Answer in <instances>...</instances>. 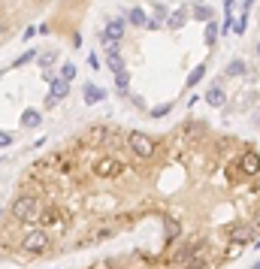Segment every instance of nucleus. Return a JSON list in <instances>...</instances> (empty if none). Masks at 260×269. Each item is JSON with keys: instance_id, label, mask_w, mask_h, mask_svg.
Returning <instances> with one entry per match:
<instances>
[{"instance_id": "f03ea898", "label": "nucleus", "mask_w": 260, "mask_h": 269, "mask_svg": "<svg viewBox=\"0 0 260 269\" xmlns=\"http://www.w3.org/2000/svg\"><path fill=\"white\" fill-rule=\"evenodd\" d=\"M52 248V236H49V230L43 224H33L27 233L21 236V251L27 257H40V254H49Z\"/></svg>"}, {"instance_id": "393cba45", "label": "nucleus", "mask_w": 260, "mask_h": 269, "mask_svg": "<svg viewBox=\"0 0 260 269\" xmlns=\"http://www.w3.org/2000/svg\"><path fill=\"white\" fill-rule=\"evenodd\" d=\"M52 61H55V55H52V52H46V55L40 58V64H43V67H52Z\"/></svg>"}, {"instance_id": "4be33fe9", "label": "nucleus", "mask_w": 260, "mask_h": 269, "mask_svg": "<svg viewBox=\"0 0 260 269\" xmlns=\"http://www.w3.org/2000/svg\"><path fill=\"white\" fill-rule=\"evenodd\" d=\"M194 18H200V21H212V9H209V6H197V9H194Z\"/></svg>"}, {"instance_id": "dca6fc26", "label": "nucleus", "mask_w": 260, "mask_h": 269, "mask_svg": "<svg viewBox=\"0 0 260 269\" xmlns=\"http://www.w3.org/2000/svg\"><path fill=\"white\" fill-rule=\"evenodd\" d=\"M215 40H218V24H215V21H206V46L212 49Z\"/></svg>"}, {"instance_id": "7ed1b4c3", "label": "nucleus", "mask_w": 260, "mask_h": 269, "mask_svg": "<svg viewBox=\"0 0 260 269\" xmlns=\"http://www.w3.org/2000/svg\"><path fill=\"white\" fill-rule=\"evenodd\" d=\"M127 173V164L115 155V151H106V155H97L94 158V164H91V176L94 179H118V176H124Z\"/></svg>"}, {"instance_id": "f3484780", "label": "nucleus", "mask_w": 260, "mask_h": 269, "mask_svg": "<svg viewBox=\"0 0 260 269\" xmlns=\"http://www.w3.org/2000/svg\"><path fill=\"white\" fill-rule=\"evenodd\" d=\"M58 76H61V79H67V82H73V79H76V64H70V61H67V64L61 67Z\"/></svg>"}, {"instance_id": "4468645a", "label": "nucleus", "mask_w": 260, "mask_h": 269, "mask_svg": "<svg viewBox=\"0 0 260 269\" xmlns=\"http://www.w3.org/2000/svg\"><path fill=\"white\" fill-rule=\"evenodd\" d=\"M167 12H170V9H167L164 3H158V6H155V15H152V18H148V24H145V27H148V30H158V27L164 24V18H167Z\"/></svg>"}, {"instance_id": "c85d7f7f", "label": "nucleus", "mask_w": 260, "mask_h": 269, "mask_svg": "<svg viewBox=\"0 0 260 269\" xmlns=\"http://www.w3.org/2000/svg\"><path fill=\"white\" fill-rule=\"evenodd\" d=\"M254 245H257V248H260V236H257V239H254Z\"/></svg>"}, {"instance_id": "0eeeda50", "label": "nucleus", "mask_w": 260, "mask_h": 269, "mask_svg": "<svg viewBox=\"0 0 260 269\" xmlns=\"http://www.w3.org/2000/svg\"><path fill=\"white\" fill-rule=\"evenodd\" d=\"M103 40H115V43H121L124 40V21L121 18H112V21H106V27H103Z\"/></svg>"}, {"instance_id": "cd10ccee", "label": "nucleus", "mask_w": 260, "mask_h": 269, "mask_svg": "<svg viewBox=\"0 0 260 269\" xmlns=\"http://www.w3.org/2000/svg\"><path fill=\"white\" fill-rule=\"evenodd\" d=\"M254 224H257V227H260V209H257V212H254Z\"/></svg>"}, {"instance_id": "ddd939ff", "label": "nucleus", "mask_w": 260, "mask_h": 269, "mask_svg": "<svg viewBox=\"0 0 260 269\" xmlns=\"http://www.w3.org/2000/svg\"><path fill=\"white\" fill-rule=\"evenodd\" d=\"M127 21H130L133 27H145V24H148V15H145V9H139V6H130V9H127Z\"/></svg>"}, {"instance_id": "aec40b11", "label": "nucleus", "mask_w": 260, "mask_h": 269, "mask_svg": "<svg viewBox=\"0 0 260 269\" xmlns=\"http://www.w3.org/2000/svg\"><path fill=\"white\" fill-rule=\"evenodd\" d=\"M30 61H36V49H30V52H24L21 58H15L12 67H24V64H30Z\"/></svg>"}, {"instance_id": "bb28decb", "label": "nucleus", "mask_w": 260, "mask_h": 269, "mask_svg": "<svg viewBox=\"0 0 260 269\" xmlns=\"http://www.w3.org/2000/svg\"><path fill=\"white\" fill-rule=\"evenodd\" d=\"M251 3H254V0H242V9H245V12H251Z\"/></svg>"}, {"instance_id": "6e6552de", "label": "nucleus", "mask_w": 260, "mask_h": 269, "mask_svg": "<svg viewBox=\"0 0 260 269\" xmlns=\"http://www.w3.org/2000/svg\"><path fill=\"white\" fill-rule=\"evenodd\" d=\"M206 103L215 106V109H221V106L227 103V94H224V88H221L218 82H212V85L206 88Z\"/></svg>"}, {"instance_id": "6ab92c4d", "label": "nucleus", "mask_w": 260, "mask_h": 269, "mask_svg": "<svg viewBox=\"0 0 260 269\" xmlns=\"http://www.w3.org/2000/svg\"><path fill=\"white\" fill-rule=\"evenodd\" d=\"M167 24L175 30V27H181L184 24V12H173V15H167Z\"/></svg>"}, {"instance_id": "423d86ee", "label": "nucleus", "mask_w": 260, "mask_h": 269, "mask_svg": "<svg viewBox=\"0 0 260 269\" xmlns=\"http://www.w3.org/2000/svg\"><path fill=\"white\" fill-rule=\"evenodd\" d=\"M239 167H242V173L251 179V176H260V155H257V148L254 145H242V151H239Z\"/></svg>"}, {"instance_id": "9b49d317", "label": "nucleus", "mask_w": 260, "mask_h": 269, "mask_svg": "<svg viewBox=\"0 0 260 269\" xmlns=\"http://www.w3.org/2000/svg\"><path fill=\"white\" fill-rule=\"evenodd\" d=\"M40 121H43V115L36 112V109H24V112H21V127H24V130L40 127Z\"/></svg>"}, {"instance_id": "412c9836", "label": "nucleus", "mask_w": 260, "mask_h": 269, "mask_svg": "<svg viewBox=\"0 0 260 269\" xmlns=\"http://www.w3.org/2000/svg\"><path fill=\"white\" fill-rule=\"evenodd\" d=\"M173 112V103H164V106H158V109H152L148 115H152V118H164V115H170Z\"/></svg>"}, {"instance_id": "2f4dec72", "label": "nucleus", "mask_w": 260, "mask_h": 269, "mask_svg": "<svg viewBox=\"0 0 260 269\" xmlns=\"http://www.w3.org/2000/svg\"><path fill=\"white\" fill-rule=\"evenodd\" d=\"M0 76H3V70H0Z\"/></svg>"}, {"instance_id": "7c9ffc66", "label": "nucleus", "mask_w": 260, "mask_h": 269, "mask_svg": "<svg viewBox=\"0 0 260 269\" xmlns=\"http://www.w3.org/2000/svg\"><path fill=\"white\" fill-rule=\"evenodd\" d=\"M257 55H260V40H257Z\"/></svg>"}, {"instance_id": "f257e3e1", "label": "nucleus", "mask_w": 260, "mask_h": 269, "mask_svg": "<svg viewBox=\"0 0 260 269\" xmlns=\"http://www.w3.org/2000/svg\"><path fill=\"white\" fill-rule=\"evenodd\" d=\"M9 215H12V221H18V224H40V218H43V203H40V197H36L33 190H21V194L9 203Z\"/></svg>"}, {"instance_id": "a211bd4d", "label": "nucleus", "mask_w": 260, "mask_h": 269, "mask_svg": "<svg viewBox=\"0 0 260 269\" xmlns=\"http://www.w3.org/2000/svg\"><path fill=\"white\" fill-rule=\"evenodd\" d=\"M203 73H206V64H200V67H194V73L188 76V88H191V85H197V82L203 79Z\"/></svg>"}, {"instance_id": "c756f323", "label": "nucleus", "mask_w": 260, "mask_h": 269, "mask_svg": "<svg viewBox=\"0 0 260 269\" xmlns=\"http://www.w3.org/2000/svg\"><path fill=\"white\" fill-rule=\"evenodd\" d=\"M251 269H260V260H257V263H254V266H251Z\"/></svg>"}, {"instance_id": "5701e85b", "label": "nucleus", "mask_w": 260, "mask_h": 269, "mask_svg": "<svg viewBox=\"0 0 260 269\" xmlns=\"http://www.w3.org/2000/svg\"><path fill=\"white\" fill-rule=\"evenodd\" d=\"M245 27H248V15H242V18L233 24V30H236V33H245Z\"/></svg>"}, {"instance_id": "39448f33", "label": "nucleus", "mask_w": 260, "mask_h": 269, "mask_svg": "<svg viewBox=\"0 0 260 269\" xmlns=\"http://www.w3.org/2000/svg\"><path fill=\"white\" fill-rule=\"evenodd\" d=\"M224 233H227V242H230V245H245V242H251V239L257 236V224H254V221H251V224L239 221V224H230Z\"/></svg>"}, {"instance_id": "a878e982", "label": "nucleus", "mask_w": 260, "mask_h": 269, "mask_svg": "<svg viewBox=\"0 0 260 269\" xmlns=\"http://www.w3.org/2000/svg\"><path fill=\"white\" fill-rule=\"evenodd\" d=\"M88 67H91V70H100V58H97V55H88Z\"/></svg>"}, {"instance_id": "1a4fd4ad", "label": "nucleus", "mask_w": 260, "mask_h": 269, "mask_svg": "<svg viewBox=\"0 0 260 269\" xmlns=\"http://www.w3.org/2000/svg\"><path fill=\"white\" fill-rule=\"evenodd\" d=\"M82 94H85V103H88V106H97V103L106 100V91L97 88L94 82H85V85H82Z\"/></svg>"}, {"instance_id": "f8f14e48", "label": "nucleus", "mask_w": 260, "mask_h": 269, "mask_svg": "<svg viewBox=\"0 0 260 269\" xmlns=\"http://www.w3.org/2000/svg\"><path fill=\"white\" fill-rule=\"evenodd\" d=\"M245 70H248L245 61H242V58H233V61L224 67V76H227V79H236V76H245Z\"/></svg>"}, {"instance_id": "b1692460", "label": "nucleus", "mask_w": 260, "mask_h": 269, "mask_svg": "<svg viewBox=\"0 0 260 269\" xmlns=\"http://www.w3.org/2000/svg\"><path fill=\"white\" fill-rule=\"evenodd\" d=\"M6 145H12V133H6V130H0V148H6Z\"/></svg>"}, {"instance_id": "9d476101", "label": "nucleus", "mask_w": 260, "mask_h": 269, "mask_svg": "<svg viewBox=\"0 0 260 269\" xmlns=\"http://www.w3.org/2000/svg\"><path fill=\"white\" fill-rule=\"evenodd\" d=\"M49 79H52V97H55V100H64V97L70 94V82L61 79V76H49Z\"/></svg>"}, {"instance_id": "20e7f679", "label": "nucleus", "mask_w": 260, "mask_h": 269, "mask_svg": "<svg viewBox=\"0 0 260 269\" xmlns=\"http://www.w3.org/2000/svg\"><path fill=\"white\" fill-rule=\"evenodd\" d=\"M158 148H161V142H155L152 136L142 133V130H130L127 133V151L136 161H152L158 155Z\"/></svg>"}, {"instance_id": "2eb2a0df", "label": "nucleus", "mask_w": 260, "mask_h": 269, "mask_svg": "<svg viewBox=\"0 0 260 269\" xmlns=\"http://www.w3.org/2000/svg\"><path fill=\"white\" fill-rule=\"evenodd\" d=\"M115 88H118L121 94H127V88H130V73H127V70L115 73Z\"/></svg>"}]
</instances>
